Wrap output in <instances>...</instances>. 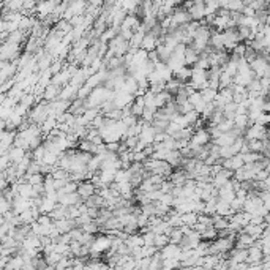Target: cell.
Masks as SVG:
<instances>
[{
  "instance_id": "cell-3",
  "label": "cell",
  "mask_w": 270,
  "mask_h": 270,
  "mask_svg": "<svg viewBox=\"0 0 270 270\" xmlns=\"http://www.w3.org/2000/svg\"><path fill=\"white\" fill-rule=\"evenodd\" d=\"M155 139H156V130L153 128V125L144 124L142 132H141V135H139V142L145 147H150L155 144Z\"/></svg>"
},
{
  "instance_id": "cell-11",
  "label": "cell",
  "mask_w": 270,
  "mask_h": 270,
  "mask_svg": "<svg viewBox=\"0 0 270 270\" xmlns=\"http://www.w3.org/2000/svg\"><path fill=\"white\" fill-rule=\"evenodd\" d=\"M60 94H62V90H60V87L59 86H55V84H51V86H48L46 87V90L43 92V98L46 100V101H55L59 97H60Z\"/></svg>"
},
{
  "instance_id": "cell-5",
  "label": "cell",
  "mask_w": 270,
  "mask_h": 270,
  "mask_svg": "<svg viewBox=\"0 0 270 270\" xmlns=\"http://www.w3.org/2000/svg\"><path fill=\"white\" fill-rule=\"evenodd\" d=\"M185 6H188L190 10H188V13H190V16H191V21H196V22H199V21H202L204 17H206L207 14H206V3H202V2H196V3H187Z\"/></svg>"
},
{
  "instance_id": "cell-12",
  "label": "cell",
  "mask_w": 270,
  "mask_h": 270,
  "mask_svg": "<svg viewBox=\"0 0 270 270\" xmlns=\"http://www.w3.org/2000/svg\"><path fill=\"white\" fill-rule=\"evenodd\" d=\"M199 52L196 51V49H193V48H188L187 49V52H185V62H187V67H194V65L198 63V60H199Z\"/></svg>"
},
{
  "instance_id": "cell-14",
  "label": "cell",
  "mask_w": 270,
  "mask_h": 270,
  "mask_svg": "<svg viewBox=\"0 0 270 270\" xmlns=\"http://www.w3.org/2000/svg\"><path fill=\"white\" fill-rule=\"evenodd\" d=\"M169 244H171V239H169V236H167V234H161V236L155 237V248L158 251H161L164 247H167Z\"/></svg>"
},
{
  "instance_id": "cell-7",
  "label": "cell",
  "mask_w": 270,
  "mask_h": 270,
  "mask_svg": "<svg viewBox=\"0 0 270 270\" xmlns=\"http://www.w3.org/2000/svg\"><path fill=\"white\" fill-rule=\"evenodd\" d=\"M60 3L57 2H41L36 5L35 10L38 11V16L41 17V19H44V17H51L55 11V8H57Z\"/></svg>"
},
{
  "instance_id": "cell-9",
  "label": "cell",
  "mask_w": 270,
  "mask_h": 270,
  "mask_svg": "<svg viewBox=\"0 0 270 270\" xmlns=\"http://www.w3.org/2000/svg\"><path fill=\"white\" fill-rule=\"evenodd\" d=\"M16 68H19L17 62H2V82L5 84L10 76H13Z\"/></svg>"
},
{
  "instance_id": "cell-2",
  "label": "cell",
  "mask_w": 270,
  "mask_h": 270,
  "mask_svg": "<svg viewBox=\"0 0 270 270\" xmlns=\"http://www.w3.org/2000/svg\"><path fill=\"white\" fill-rule=\"evenodd\" d=\"M2 62H16L19 55V44H14L10 41H5L2 44Z\"/></svg>"
},
{
  "instance_id": "cell-4",
  "label": "cell",
  "mask_w": 270,
  "mask_h": 270,
  "mask_svg": "<svg viewBox=\"0 0 270 270\" xmlns=\"http://www.w3.org/2000/svg\"><path fill=\"white\" fill-rule=\"evenodd\" d=\"M210 139H212V136H210V133H209V130L199 128V130H196V132L193 133L190 144H191V145H196V147H206V145L209 144Z\"/></svg>"
},
{
  "instance_id": "cell-13",
  "label": "cell",
  "mask_w": 270,
  "mask_h": 270,
  "mask_svg": "<svg viewBox=\"0 0 270 270\" xmlns=\"http://www.w3.org/2000/svg\"><path fill=\"white\" fill-rule=\"evenodd\" d=\"M201 95H202V98H204V101H206V103H215V100H217V97H218V90L207 87V89H204V90L201 92Z\"/></svg>"
},
{
  "instance_id": "cell-6",
  "label": "cell",
  "mask_w": 270,
  "mask_h": 270,
  "mask_svg": "<svg viewBox=\"0 0 270 270\" xmlns=\"http://www.w3.org/2000/svg\"><path fill=\"white\" fill-rule=\"evenodd\" d=\"M161 259L167 261V259H179L180 261V255H182V247L180 245H175V244H169L167 247H164L161 251Z\"/></svg>"
},
{
  "instance_id": "cell-8",
  "label": "cell",
  "mask_w": 270,
  "mask_h": 270,
  "mask_svg": "<svg viewBox=\"0 0 270 270\" xmlns=\"http://www.w3.org/2000/svg\"><path fill=\"white\" fill-rule=\"evenodd\" d=\"M78 194L81 196L82 201H87L97 194V187L92 182H81L79 188H78Z\"/></svg>"
},
{
  "instance_id": "cell-10",
  "label": "cell",
  "mask_w": 270,
  "mask_h": 270,
  "mask_svg": "<svg viewBox=\"0 0 270 270\" xmlns=\"http://www.w3.org/2000/svg\"><path fill=\"white\" fill-rule=\"evenodd\" d=\"M8 156H10V160H11V164H19L24 158L27 156V153H25V150L24 148H21V147H11L10 148V152H8Z\"/></svg>"
},
{
  "instance_id": "cell-1",
  "label": "cell",
  "mask_w": 270,
  "mask_h": 270,
  "mask_svg": "<svg viewBox=\"0 0 270 270\" xmlns=\"http://www.w3.org/2000/svg\"><path fill=\"white\" fill-rule=\"evenodd\" d=\"M109 248H113V239L108 237V236L97 237L94 244H92V248H90L92 258H97L100 253H105V251L109 250Z\"/></svg>"
}]
</instances>
